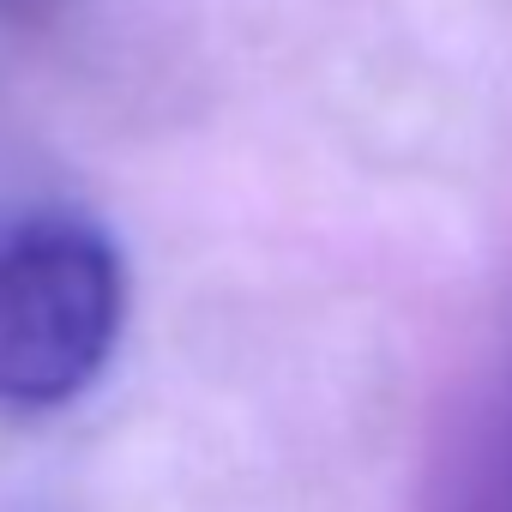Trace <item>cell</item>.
I'll use <instances>...</instances> for the list:
<instances>
[{
	"label": "cell",
	"mask_w": 512,
	"mask_h": 512,
	"mask_svg": "<svg viewBox=\"0 0 512 512\" xmlns=\"http://www.w3.org/2000/svg\"><path fill=\"white\" fill-rule=\"evenodd\" d=\"M127 272L85 217H25L0 235V404H73L109 362Z\"/></svg>",
	"instance_id": "cell-1"
},
{
	"label": "cell",
	"mask_w": 512,
	"mask_h": 512,
	"mask_svg": "<svg viewBox=\"0 0 512 512\" xmlns=\"http://www.w3.org/2000/svg\"><path fill=\"white\" fill-rule=\"evenodd\" d=\"M458 512H512V368L482 416V440L470 452V488Z\"/></svg>",
	"instance_id": "cell-2"
},
{
	"label": "cell",
	"mask_w": 512,
	"mask_h": 512,
	"mask_svg": "<svg viewBox=\"0 0 512 512\" xmlns=\"http://www.w3.org/2000/svg\"><path fill=\"white\" fill-rule=\"evenodd\" d=\"M49 0H0V13H19V19H31V13H43Z\"/></svg>",
	"instance_id": "cell-3"
}]
</instances>
